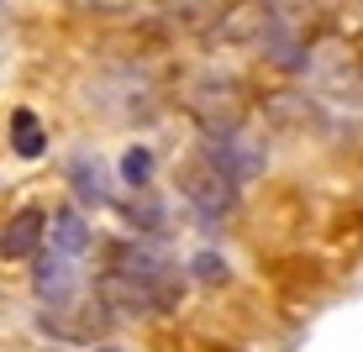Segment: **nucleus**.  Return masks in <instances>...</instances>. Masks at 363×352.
<instances>
[{"label":"nucleus","mask_w":363,"mask_h":352,"mask_svg":"<svg viewBox=\"0 0 363 352\" xmlns=\"http://www.w3.org/2000/svg\"><path fill=\"white\" fill-rule=\"evenodd\" d=\"M11 147H16V158H43V147H48V137H43V127H37V116L27 106L11 110Z\"/></svg>","instance_id":"1a4fd4ad"},{"label":"nucleus","mask_w":363,"mask_h":352,"mask_svg":"<svg viewBox=\"0 0 363 352\" xmlns=\"http://www.w3.org/2000/svg\"><path fill=\"white\" fill-rule=\"evenodd\" d=\"M48 232H53V221L43 216L37 205H21V210H11V221H6V237H0V253L6 258H37L48 247Z\"/></svg>","instance_id":"423d86ee"},{"label":"nucleus","mask_w":363,"mask_h":352,"mask_svg":"<svg viewBox=\"0 0 363 352\" xmlns=\"http://www.w3.org/2000/svg\"><path fill=\"white\" fill-rule=\"evenodd\" d=\"M306 11L311 0H264V27H258V47L279 69L306 64Z\"/></svg>","instance_id":"7ed1b4c3"},{"label":"nucleus","mask_w":363,"mask_h":352,"mask_svg":"<svg viewBox=\"0 0 363 352\" xmlns=\"http://www.w3.org/2000/svg\"><path fill=\"white\" fill-rule=\"evenodd\" d=\"M84 263L79 253H64V247L48 242L43 253L32 258V295L43 300L53 316H64V310L79 305V289H84Z\"/></svg>","instance_id":"f03ea898"},{"label":"nucleus","mask_w":363,"mask_h":352,"mask_svg":"<svg viewBox=\"0 0 363 352\" xmlns=\"http://www.w3.org/2000/svg\"><path fill=\"white\" fill-rule=\"evenodd\" d=\"M100 305L116 316H158V310L179 305L184 295V273L164 247L153 242H116L100 273Z\"/></svg>","instance_id":"f257e3e1"},{"label":"nucleus","mask_w":363,"mask_h":352,"mask_svg":"<svg viewBox=\"0 0 363 352\" xmlns=\"http://www.w3.org/2000/svg\"><path fill=\"white\" fill-rule=\"evenodd\" d=\"M200 163H211L216 174H227L232 184H247L258 169H264V147H258L247 132H237V127H216V132H206V142H200Z\"/></svg>","instance_id":"20e7f679"},{"label":"nucleus","mask_w":363,"mask_h":352,"mask_svg":"<svg viewBox=\"0 0 363 352\" xmlns=\"http://www.w3.org/2000/svg\"><path fill=\"white\" fill-rule=\"evenodd\" d=\"M121 184H132V190H147V184H153V153H147V147H127V158H121Z\"/></svg>","instance_id":"9d476101"},{"label":"nucleus","mask_w":363,"mask_h":352,"mask_svg":"<svg viewBox=\"0 0 363 352\" xmlns=\"http://www.w3.org/2000/svg\"><path fill=\"white\" fill-rule=\"evenodd\" d=\"M48 242H53V247H64V253H79V258H90V247H95V232H90V221H84L74 205H64V210H53V232H48Z\"/></svg>","instance_id":"6e6552de"},{"label":"nucleus","mask_w":363,"mask_h":352,"mask_svg":"<svg viewBox=\"0 0 363 352\" xmlns=\"http://www.w3.org/2000/svg\"><path fill=\"white\" fill-rule=\"evenodd\" d=\"M127 221L132 226H143V232H164V205H158V200H132L127 205Z\"/></svg>","instance_id":"9b49d317"},{"label":"nucleus","mask_w":363,"mask_h":352,"mask_svg":"<svg viewBox=\"0 0 363 352\" xmlns=\"http://www.w3.org/2000/svg\"><path fill=\"white\" fill-rule=\"evenodd\" d=\"M69 184H74V195H79L84 205H95V210H106L111 200H116V179H111V169H106L100 153H74L69 158Z\"/></svg>","instance_id":"0eeeda50"},{"label":"nucleus","mask_w":363,"mask_h":352,"mask_svg":"<svg viewBox=\"0 0 363 352\" xmlns=\"http://www.w3.org/2000/svg\"><path fill=\"white\" fill-rule=\"evenodd\" d=\"M195 273H200L206 284H216V279H227V263H221L216 253H200V258H195Z\"/></svg>","instance_id":"f8f14e48"},{"label":"nucleus","mask_w":363,"mask_h":352,"mask_svg":"<svg viewBox=\"0 0 363 352\" xmlns=\"http://www.w3.org/2000/svg\"><path fill=\"white\" fill-rule=\"evenodd\" d=\"M95 352H127V347H95Z\"/></svg>","instance_id":"ddd939ff"},{"label":"nucleus","mask_w":363,"mask_h":352,"mask_svg":"<svg viewBox=\"0 0 363 352\" xmlns=\"http://www.w3.org/2000/svg\"><path fill=\"white\" fill-rule=\"evenodd\" d=\"M179 190H184V200L195 205V216L206 221V226H216V221L237 205V184L227 179V174H216L211 163H195V169L184 174Z\"/></svg>","instance_id":"39448f33"}]
</instances>
